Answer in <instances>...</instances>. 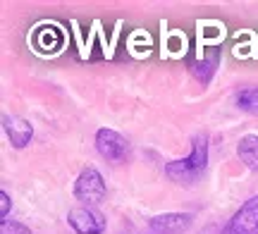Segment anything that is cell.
Wrapping results in <instances>:
<instances>
[{"label": "cell", "mask_w": 258, "mask_h": 234, "mask_svg": "<svg viewBox=\"0 0 258 234\" xmlns=\"http://www.w3.org/2000/svg\"><path fill=\"white\" fill-rule=\"evenodd\" d=\"M208 165V139L203 134H196L191 141V153L182 160H172L165 165V175L177 184H194L206 172Z\"/></svg>", "instance_id": "cell-1"}, {"label": "cell", "mask_w": 258, "mask_h": 234, "mask_svg": "<svg viewBox=\"0 0 258 234\" xmlns=\"http://www.w3.org/2000/svg\"><path fill=\"white\" fill-rule=\"evenodd\" d=\"M108 194V187H105V179L96 168H86L79 172V177L74 182V196L77 201H82L84 206H98Z\"/></svg>", "instance_id": "cell-2"}, {"label": "cell", "mask_w": 258, "mask_h": 234, "mask_svg": "<svg viewBox=\"0 0 258 234\" xmlns=\"http://www.w3.org/2000/svg\"><path fill=\"white\" fill-rule=\"evenodd\" d=\"M67 222L77 234H103L105 232V215L96 208L77 206L67 213Z\"/></svg>", "instance_id": "cell-3"}, {"label": "cell", "mask_w": 258, "mask_h": 234, "mask_svg": "<svg viewBox=\"0 0 258 234\" xmlns=\"http://www.w3.org/2000/svg\"><path fill=\"white\" fill-rule=\"evenodd\" d=\"M222 234H258V194L241 203V208L225 225Z\"/></svg>", "instance_id": "cell-4"}, {"label": "cell", "mask_w": 258, "mask_h": 234, "mask_svg": "<svg viewBox=\"0 0 258 234\" xmlns=\"http://www.w3.org/2000/svg\"><path fill=\"white\" fill-rule=\"evenodd\" d=\"M96 148L101 153L105 160H122L124 155L129 153V143L127 139L117 134L115 129H108V127H103V129L96 131Z\"/></svg>", "instance_id": "cell-5"}, {"label": "cell", "mask_w": 258, "mask_h": 234, "mask_svg": "<svg viewBox=\"0 0 258 234\" xmlns=\"http://www.w3.org/2000/svg\"><path fill=\"white\" fill-rule=\"evenodd\" d=\"M194 217L189 213H165L148 220L151 234H184L191 227Z\"/></svg>", "instance_id": "cell-6"}, {"label": "cell", "mask_w": 258, "mask_h": 234, "mask_svg": "<svg viewBox=\"0 0 258 234\" xmlns=\"http://www.w3.org/2000/svg\"><path fill=\"white\" fill-rule=\"evenodd\" d=\"M3 127H5V134H8V139L12 141L15 148H24L31 141V136H34L31 122H27L24 117H17V115H5L3 117Z\"/></svg>", "instance_id": "cell-7"}, {"label": "cell", "mask_w": 258, "mask_h": 234, "mask_svg": "<svg viewBox=\"0 0 258 234\" xmlns=\"http://www.w3.org/2000/svg\"><path fill=\"white\" fill-rule=\"evenodd\" d=\"M237 153H239L241 163H246V168L258 172V136L256 134L244 136V139L239 141V146H237Z\"/></svg>", "instance_id": "cell-8"}, {"label": "cell", "mask_w": 258, "mask_h": 234, "mask_svg": "<svg viewBox=\"0 0 258 234\" xmlns=\"http://www.w3.org/2000/svg\"><path fill=\"white\" fill-rule=\"evenodd\" d=\"M237 105L246 113L258 115V86H251V89H241L237 94Z\"/></svg>", "instance_id": "cell-9"}, {"label": "cell", "mask_w": 258, "mask_h": 234, "mask_svg": "<svg viewBox=\"0 0 258 234\" xmlns=\"http://www.w3.org/2000/svg\"><path fill=\"white\" fill-rule=\"evenodd\" d=\"M8 213H10V196L5 191H0V217H3V222H5Z\"/></svg>", "instance_id": "cell-10"}]
</instances>
